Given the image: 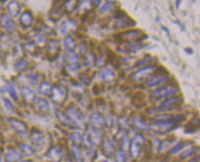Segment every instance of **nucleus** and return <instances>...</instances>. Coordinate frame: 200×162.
Wrapping results in <instances>:
<instances>
[{"label": "nucleus", "mask_w": 200, "mask_h": 162, "mask_svg": "<svg viewBox=\"0 0 200 162\" xmlns=\"http://www.w3.org/2000/svg\"><path fill=\"white\" fill-rule=\"evenodd\" d=\"M9 123L11 124V125L13 126V128L20 135H26L27 133V125L24 124L23 122L19 121V120H17V119H10L9 120Z\"/></svg>", "instance_id": "f257e3e1"}, {"label": "nucleus", "mask_w": 200, "mask_h": 162, "mask_svg": "<svg viewBox=\"0 0 200 162\" xmlns=\"http://www.w3.org/2000/svg\"><path fill=\"white\" fill-rule=\"evenodd\" d=\"M21 154L19 153L18 151L11 150L9 152L7 153L6 157H5V160L6 162H19L21 159Z\"/></svg>", "instance_id": "f03ea898"}, {"label": "nucleus", "mask_w": 200, "mask_h": 162, "mask_svg": "<svg viewBox=\"0 0 200 162\" xmlns=\"http://www.w3.org/2000/svg\"><path fill=\"white\" fill-rule=\"evenodd\" d=\"M21 94H22V96L24 97V99L27 100L28 102H33L36 99V95L34 92H32L29 88L24 87L21 90Z\"/></svg>", "instance_id": "7ed1b4c3"}, {"label": "nucleus", "mask_w": 200, "mask_h": 162, "mask_svg": "<svg viewBox=\"0 0 200 162\" xmlns=\"http://www.w3.org/2000/svg\"><path fill=\"white\" fill-rule=\"evenodd\" d=\"M1 23H2V26L7 30H8V31H12L14 29V28H15L14 23L12 22L11 19L9 18H8L7 16H2V18H1Z\"/></svg>", "instance_id": "20e7f679"}, {"label": "nucleus", "mask_w": 200, "mask_h": 162, "mask_svg": "<svg viewBox=\"0 0 200 162\" xmlns=\"http://www.w3.org/2000/svg\"><path fill=\"white\" fill-rule=\"evenodd\" d=\"M30 139H31L32 143H34L35 145H40V144L43 143L44 136L41 132H32L30 135Z\"/></svg>", "instance_id": "39448f33"}, {"label": "nucleus", "mask_w": 200, "mask_h": 162, "mask_svg": "<svg viewBox=\"0 0 200 162\" xmlns=\"http://www.w3.org/2000/svg\"><path fill=\"white\" fill-rule=\"evenodd\" d=\"M48 157L51 159L54 160V161H60L61 159H62V154H61V152L56 148H52V149H51L49 150Z\"/></svg>", "instance_id": "423d86ee"}, {"label": "nucleus", "mask_w": 200, "mask_h": 162, "mask_svg": "<svg viewBox=\"0 0 200 162\" xmlns=\"http://www.w3.org/2000/svg\"><path fill=\"white\" fill-rule=\"evenodd\" d=\"M20 22L24 26H30L32 22V16L29 11H26L22 14L21 18H20Z\"/></svg>", "instance_id": "0eeeda50"}, {"label": "nucleus", "mask_w": 200, "mask_h": 162, "mask_svg": "<svg viewBox=\"0 0 200 162\" xmlns=\"http://www.w3.org/2000/svg\"><path fill=\"white\" fill-rule=\"evenodd\" d=\"M8 12L13 17H17L19 13V6L17 2H11L8 5Z\"/></svg>", "instance_id": "6e6552de"}, {"label": "nucleus", "mask_w": 200, "mask_h": 162, "mask_svg": "<svg viewBox=\"0 0 200 162\" xmlns=\"http://www.w3.org/2000/svg\"><path fill=\"white\" fill-rule=\"evenodd\" d=\"M49 104H48L47 101H45V100L43 99H41L39 100V102H38V108H39V110H41V112H47L48 110H49Z\"/></svg>", "instance_id": "1a4fd4ad"}, {"label": "nucleus", "mask_w": 200, "mask_h": 162, "mask_svg": "<svg viewBox=\"0 0 200 162\" xmlns=\"http://www.w3.org/2000/svg\"><path fill=\"white\" fill-rule=\"evenodd\" d=\"M19 147H20V149H21V151L23 152L25 155L30 156V155H32V154L34 153L33 149H31L29 145H27V144H21Z\"/></svg>", "instance_id": "9d476101"}, {"label": "nucleus", "mask_w": 200, "mask_h": 162, "mask_svg": "<svg viewBox=\"0 0 200 162\" xmlns=\"http://www.w3.org/2000/svg\"><path fill=\"white\" fill-rule=\"evenodd\" d=\"M50 84H42L41 85V87H40V93L41 94H44V95H46L49 94V92H50Z\"/></svg>", "instance_id": "9b49d317"}, {"label": "nucleus", "mask_w": 200, "mask_h": 162, "mask_svg": "<svg viewBox=\"0 0 200 162\" xmlns=\"http://www.w3.org/2000/svg\"><path fill=\"white\" fill-rule=\"evenodd\" d=\"M117 161L118 162H125V159H126V156L124 154V152L122 151H119L118 154H117Z\"/></svg>", "instance_id": "f8f14e48"}, {"label": "nucleus", "mask_w": 200, "mask_h": 162, "mask_svg": "<svg viewBox=\"0 0 200 162\" xmlns=\"http://www.w3.org/2000/svg\"><path fill=\"white\" fill-rule=\"evenodd\" d=\"M183 145H184V144H183L182 142H181L180 144H177L176 146V147H175L174 149H171V151H170V153H171V154H175V153H176L178 150L181 149V148L183 147Z\"/></svg>", "instance_id": "ddd939ff"}, {"label": "nucleus", "mask_w": 200, "mask_h": 162, "mask_svg": "<svg viewBox=\"0 0 200 162\" xmlns=\"http://www.w3.org/2000/svg\"><path fill=\"white\" fill-rule=\"evenodd\" d=\"M20 162H31V161H29V160H25V161H20Z\"/></svg>", "instance_id": "4468645a"}]
</instances>
